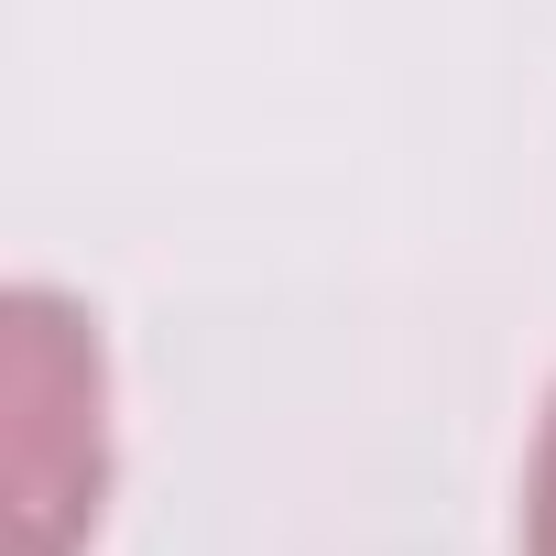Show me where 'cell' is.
Wrapping results in <instances>:
<instances>
[{"label": "cell", "mask_w": 556, "mask_h": 556, "mask_svg": "<svg viewBox=\"0 0 556 556\" xmlns=\"http://www.w3.org/2000/svg\"><path fill=\"white\" fill-rule=\"evenodd\" d=\"M523 556H556V404L534 437V502H523Z\"/></svg>", "instance_id": "cell-2"}, {"label": "cell", "mask_w": 556, "mask_h": 556, "mask_svg": "<svg viewBox=\"0 0 556 556\" xmlns=\"http://www.w3.org/2000/svg\"><path fill=\"white\" fill-rule=\"evenodd\" d=\"M99 513V350L55 295H12V556H77Z\"/></svg>", "instance_id": "cell-1"}]
</instances>
